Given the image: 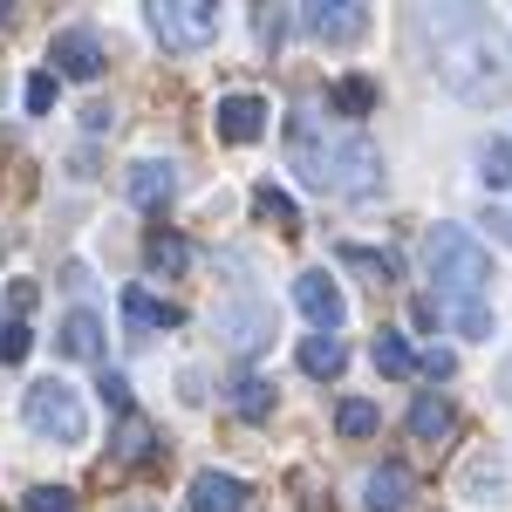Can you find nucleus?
Here are the masks:
<instances>
[{
  "mask_svg": "<svg viewBox=\"0 0 512 512\" xmlns=\"http://www.w3.org/2000/svg\"><path fill=\"white\" fill-rule=\"evenodd\" d=\"M301 369H308L315 383H335V376L349 369V342H342V335H308V342H301Z\"/></svg>",
  "mask_w": 512,
  "mask_h": 512,
  "instance_id": "16",
  "label": "nucleus"
},
{
  "mask_svg": "<svg viewBox=\"0 0 512 512\" xmlns=\"http://www.w3.org/2000/svg\"><path fill=\"white\" fill-rule=\"evenodd\" d=\"M130 512H151V506H130Z\"/></svg>",
  "mask_w": 512,
  "mask_h": 512,
  "instance_id": "34",
  "label": "nucleus"
},
{
  "mask_svg": "<svg viewBox=\"0 0 512 512\" xmlns=\"http://www.w3.org/2000/svg\"><path fill=\"white\" fill-rule=\"evenodd\" d=\"M171 192H178V164H171V158H144V164H130V198H137L144 212L171 205Z\"/></svg>",
  "mask_w": 512,
  "mask_h": 512,
  "instance_id": "11",
  "label": "nucleus"
},
{
  "mask_svg": "<svg viewBox=\"0 0 512 512\" xmlns=\"http://www.w3.org/2000/svg\"><path fill=\"white\" fill-rule=\"evenodd\" d=\"M96 390H103V403H110L117 417H130V383H123V376L110 369V362H103V383H96Z\"/></svg>",
  "mask_w": 512,
  "mask_h": 512,
  "instance_id": "29",
  "label": "nucleus"
},
{
  "mask_svg": "<svg viewBox=\"0 0 512 512\" xmlns=\"http://www.w3.org/2000/svg\"><path fill=\"white\" fill-rule=\"evenodd\" d=\"M376 424H383V410H376L369 396H342V403H335V431L342 437H376Z\"/></svg>",
  "mask_w": 512,
  "mask_h": 512,
  "instance_id": "18",
  "label": "nucleus"
},
{
  "mask_svg": "<svg viewBox=\"0 0 512 512\" xmlns=\"http://www.w3.org/2000/svg\"><path fill=\"white\" fill-rule=\"evenodd\" d=\"M219 335L233 342L239 355H253L260 342H274V315L253 301V308H219Z\"/></svg>",
  "mask_w": 512,
  "mask_h": 512,
  "instance_id": "10",
  "label": "nucleus"
},
{
  "mask_svg": "<svg viewBox=\"0 0 512 512\" xmlns=\"http://www.w3.org/2000/svg\"><path fill=\"white\" fill-rule=\"evenodd\" d=\"M301 28L328 48H349V41L369 35V7H355V0H308L301 7Z\"/></svg>",
  "mask_w": 512,
  "mask_h": 512,
  "instance_id": "6",
  "label": "nucleus"
},
{
  "mask_svg": "<svg viewBox=\"0 0 512 512\" xmlns=\"http://www.w3.org/2000/svg\"><path fill=\"white\" fill-rule=\"evenodd\" d=\"M410 437L417 444H437V437H451V403L437 390H424L417 403H410Z\"/></svg>",
  "mask_w": 512,
  "mask_h": 512,
  "instance_id": "17",
  "label": "nucleus"
},
{
  "mask_svg": "<svg viewBox=\"0 0 512 512\" xmlns=\"http://www.w3.org/2000/svg\"><path fill=\"white\" fill-rule=\"evenodd\" d=\"M417 369H424V376H431V383H444V376H451V369H458V362H451V355H444V349H431V355H424V362H417Z\"/></svg>",
  "mask_w": 512,
  "mask_h": 512,
  "instance_id": "32",
  "label": "nucleus"
},
{
  "mask_svg": "<svg viewBox=\"0 0 512 512\" xmlns=\"http://www.w3.org/2000/svg\"><path fill=\"white\" fill-rule=\"evenodd\" d=\"M212 123H219L226 144H253V137H267V103L260 96H219Z\"/></svg>",
  "mask_w": 512,
  "mask_h": 512,
  "instance_id": "9",
  "label": "nucleus"
},
{
  "mask_svg": "<svg viewBox=\"0 0 512 512\" xmlns=\"http://www.w3.org/2000/svg\"><path fill=\"white\" fill-rule=\"evenodd\" d=\"M321 192L342 198H376L383 192V151L362 137V130H342L321 144Z\"/></svg>",
  "mask_w": 512,
  "mask_h": 512,
  "instance_id": "3",
  "label": "nucleus"
},
{
  "mask_svg": "<svg viewBox=\"0 0 512 512\" xmlns=\"http://www.w3.org/2000/svg\"><path fill=\"white\" fill-rule=\"evenodd\" d=\"M478 178H485L492 192H506V185H512V144H506V137H485V144H478Z\"/></svg>",
  "mask_w": 512,
  "mask_h": 512,
  "instance_id": "20",
  "label": "nucleus"
},
{
  "mask_svg": "<svg viewBox=\"0 0 512 512\" xmlns=\"http://www.w3.org/2000/svg\"><path fill=\"white\" fill-rule=\"evenodd\" d=\"M28 349H35V328L28 321H7L0 328V362H28Z\"/></svg>",
  "mask_w": 512,
  "mask_h": 512,
  "instance_id": "28",
  "label": "nucleus"
},
{
  "mask_svg": "<svg viewBox=\"0 0 512 512\" xmlns=\"http://www.w3.org/2000/svg\"><path fill=\"white\" fill-rule=\"evenodd\" d=\"M21 417H28L35 437H55V444H82L89 437V410H82V396L62 376H48V383H35L21 396Z\"/></svg>",
  "mask_w": 512,
  "mask_h": 512,
  "instance_id": "4",
  "label": "nucleus"
},
{
  "mask_svg": "<svg viewBox=\"0 0 512 512\" xmlns=\"http://www.w3.org/2000/svg\"><path fill=\"white\" fill-rule=\"evenodd\" d=\"M376 369H383V376H417V349L383 328V335H376Z\"/></svg>",
  "mask_w": 512,
  "mask_h": 512,
  "instance_id": "24",
  "label": "nucleus"
},
{
  "mask_svg": "<svg viewBox=\"0 0 512 512\" xmlns=\"http://www.w3.org/2000/svg\"><path fill=\"white\" fill-rule=\"evenodd\" d=\"M444 308H451V321H458V335H472V342L492 335V308H485V301H444Z\"/></svg>",
  "mask_w": 512,
  "mask_h": 512,
  "instance_id": "26",
  "label": "nucleus"
},
{
  "mask_svg": "<svg viewBox=\"0 0 512 512\" xmlns=\"http://www.w3.org/2000/svg\"><path fill=\"white\" fill-rule=\"evenodd\" d=\"M48 62H55V76H69V82H96L103 76V41H96V28H62L48 41Z\"/></svg>",
  "mask_w": 512,
  "mask_h": 512,
  "instance_id": "8",
  "label": "nucleus"
},
{
  "mask_svg": "<svg viewBox=\"0 0 512 512\" xmlns=\"http://www.w3.org/2000/svg\"><path fill=\"white\" fill-rule=\"evenodd\" d=\"M144 260H151L158 274H185L192 253H185V239H178V233H151V239H144Z\"/></svg>",
  "mask_w": 512,
  "mask_h": 512,
  "instance_id": "25",
  "label": "nucleus"
},
{
  "mask_svg": "<svg viewBox=\"0 0 512 512\" xmlns=\"http://www.w3.org/2000/svg\"><path fill=\"white\" fill-rule=\"evenodd\" d=\"M328 96H335L342 117H369V110H376V82H369V76H342Z\"/></svg>",
  "mask_w": 512,
  "mask_h": 512,
  "instance_id": "22",
  "label": "nucleus"
},
{
  "mask_svg": "<svg viewBox=\"0 0 512 512\" xmlns=\"http://www.w3.org/2000/svg\"><path fill=\"white\" fill-rule=\"evenodd\" d=\"M21 103H28V110H48V103H55V76H48V69H41V76H28V89H21Z\"/></svg>",
  "mask_w": 512,
  "mask_h": 512,
  "instance_id": "31",
  "label": "nucleus"
},
{
  "mask_svg": "<svg viewBox=\"0 0 512 512\" xmlns=\"http://www.w3.org/2000/svg\"><path fill=\"white\" fill-rule=\"evenodd\" d=\"M465 485H472V499H492V492L506 485V472H499L492 458H478V465H472V478H465Z\"/></svg>",
  "mask_w": 512,
  "mask_h": 512,
  "instance_id": "30",
  "label": "nucleus"
},
{
  "mask_svg": "<svg viewBox=\"0 0 512 512\" xmlns=\"http://www.w3.org/2000/svg\"><path fill=\"white\" fill-rule=\"evenodd\" d=\"M123 321H130V335L144 342V335H158V328H178V308L151 301L144 287H123Z\"/></svg>",
  "mask_w": 512,
  "mask_h": 512,
  "instance_id": "15",
  "label": "nucleus"
},
{
  "mask_svg": "<svg viewBox=\"0 0 512 512\" xmlns=\"http://www.w3.org/2000/svg\"><path fill=\"white\" fill-rule=\"evenodd\" d=\"M55 349L69 355V362H103V321L89 315V308H76V315L62 321V335H55Z\"/></svg>",
  "mask_w": 512,
  "mask_h": 512,
  "instance_id": "13",
  "label": "nucleus"
},
{
  "mask_svg": "<svg viewBox=\"0 0 512 512\" xmlns=\"http://www.w3.org/2000/svg\"><path fill=\"white\" fill-rule=\"evenodd\" d=\"M362 506L369 512H403L410 506V472H403V465H376V472L362 478Z\"/></svg>",
  "mask_w": 512,
  "mask_h": 512,
  "instance_id": "14",
  "label": "nucleus"
},
{
  "mask_svg": "<svg viewBox=\"0 0 512 512\" xmlns=\"http://www.w3.org/2000/svg\"><path fill=\"white\" fill-rule=\"evenodd\" d=\"M417 35L431 41V69L458 103H506V48L485 7H417Z\"/></svg>",
  "mask_w": 512,
  "mask_h": 512,
  "instance_id": "1",
  "label": "nucleus"
},
{
  "mask_svg": "<svg viewBox=\"0 0 512 512\" xmlns=\"http://www.w3.org/2000/svg\"><path fill=\"white\" fill-rule=\"evenodd\" d=\"M492 226H499V233H506V239H512V219H506V212H492Z\"/></svg>",
  "mask_w": 512,
  "mask_h": 512,
  "instance_id": "33",
  "label": "nucleus"
},
{
  "mask_svg": "<svg viewBox=\"0 0 512 512\" xmlns=\"http://www.w3.org/2000/svg\"><path fill=\"white\" fill-rule=\"evenodd\" d=\"M21 512H76V492H69V485H35V492L21 499Z\"/></svg>",
  "mask_w": 512,
  "mask_h": 512,
  "instance_id": "27",
  "label": "nucleus"
},
{
  "mask_svg": "<svg viewBox=\"0 0 512 512\" xmlns=\"http://www.w3.org/2000/svg\"><path fill=\"white\" fill-rule=\"evenodd\" d=\"M294 308H301V315H308V328H315V335H335V328H342V321H349V301H342V287H335V280L321 274H301L294 280Z\"/></svg>",
  "mask_w": 512,
  "mask_h": 512,
  "instance_id": "7",
  "label": "nucleus"
},
{
  "mask_svg": "<svg viewBox=\"0 0 512 512\" xmlns=\"http://www.w3.org/2000/svg\"><path fill=\"white\" fill-rule=\"evenodd\" d=\"M151 451H158V437H151V424L130 410V417H123V431H117V458H123V465H144Z\"/></svg>",
  "mask_w": 512,
  "mask_h": 512,
  "instance_id": "21",
  "label": "nucleus"
},
{
  "mask_svg": "<svg viewBox=\"0 0 512 512\" xmlns=\"http://www.w3.org/2000/svg\"><path fill=\"white\" fill-rule=\"evenodd\" d=\"M424 267H431L444 301H485V287H492V253L465 226H431L424 233Z\"/></svg>",
  "mask_w": 512,
  "mask_h": 512,
  "instance_id": "2",
  "label": "nucleus"
},
{
  "mask_svg": "<svg viewBox=\"0 0 512 512\" xmlns=\"http://www.w3.org/2000/svg\"><path fill=\"white\" fill-rule=\"evenodd\" d=\"M192 512H246V485L233 472H198L192 478Z\"/></svg>",
  "mask_w": 512,
  "mask_h": 512,
  "instance_id": "12",
  "label": "nucleus"
},
{
  "mask_svg": "<svg viewBox=\"0 0 512 512\" xmlns=\"http://www.w3.org/2000/svg\"><path fill=\"white\" fill-rule=\"evenodd\" d=\"M253 212H260V219H274L280 233H301V212H294V198L280 192V185H260V192H253Z\"/></svg>",
  "mask_w": 512,
  "mask_h": 512,
  "instance_id": "23",
  "label": "nucleus"
},
{
  "mask_svg": "<svg viewBox=\"0 0 512 512\" xmlns=\"http://www.w3.org/2000/svg\"><path fill=\"white\" fill-rule=\"evenodd\" d=\"M151 28L164 48H205V41H219V7L212 0H158Z\"/></svg>",
  "mask_w": 512,
  "mask_h": 512,
  "instance_id": "5",
  "label": "nucleus"
},
{
  "mask_svg": "<svg viewBox=\"0 0 512 512\" xmlns=\"http://www.w3.org/2000/svg\"><path fill=\"white\" fill-rule=\"evenodd\" d=\"M233 410L246 417V424H260V417L274 410V383H267V376H239L233 383Z\"/></svg>",
  "mask_w": 512,
  "mask_h": 512,
  "instance_id": "19",
  "label": "nucleus"
}]
</instances>
